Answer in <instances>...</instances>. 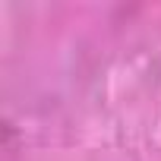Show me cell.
Segmentation results:
<instances>
[]
</instances>
